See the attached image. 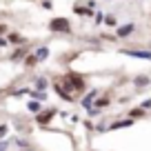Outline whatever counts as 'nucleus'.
I'll return each instance as SVG.
<instances>
[{
	"label": "nucleus",
	"mask_w": 151,
	"mask_h": 151,
	"mask_svg": "<svg viewBox=\"0 0 151 151\" xmlns=\"http://www.w3.org/2000/svg\"><path fill=\"white\" fill-rule=\"evenodd\" d=\"M62 85H65L67 91H76V93H80V91H85V76L78 73V71H67L65 76H62Z\"/></svg>",
	"instance_id": "1"
},
{
	"label": "nucleus",
	"mask_w": 151,
	"mask_h": 151,
	"mask_svg": "<svg viewBox=\"0 0 151 151\" xmlns=\"http://www.w3.org/2000/svg\"><path fill=\"white\" fill-rule=\"evenodd\" d=\"M49 31L51 33H71V20H67V18L49 20Z\"/></svg>",
	"instance_id": "2"
},
{
	"label": "nucleus",
	"mask_w": 151,
	"mask_h": 151,
	"mask_svg": "<svg viewBox=\"0 0 151 151\" xmlns=\"http://www.w3.org/2000/svg\"><path fill=\"white\" fill-rule=\"evenodd\" d=\"M56 113H58V111H56L53 107H49V109H42L40 113H36V124H38V127H47V124L51 122L53 118H56Z\"/></svg>",
	"instance_id": "3"
},
{
	"label": "nucleus",
	"mask_w": 151,
	"mask_h": 151,
	"mask_svg": "<svg viewBox=\"0 0 151 151\" xmlns=\"http://www.w3.org/2000/svg\"><path fill=\"white\" fill-rule=\"evenodd\" d=\"M122 56L140 58V60H151V51H142V49H122Z\"/></svg>",
	"instance_id": "4"
},
{
	"label": "nucleus",
	"mask_w": 151,
	"mask_h": 151,
	"mask_svg": "<svg viewBox=\"0 0 151 151\" xmlns=\"http://www.w3.org/2000/svg\"><path fill=\"white\" fill-rule=\"evenodd\" d=\"M53 89H56V93H58V96H60V98H62V100H67V102H73V96H71V93H69V91H67V89H65V87H62V85H60V82H53Z\"/></svg>",
	"instance_id": "5"
},
{
	"label": "nucleus",
	"mask_w": 151,
	"mask_h": 151,
	"mask_svg": "<svg viewBox=\"0 0 151 151\" xmlns=\"http://www.w3.org/2000/svg\"><path fill=\"white\" fill-rule=\"evenodd\" d=\"M96 98H98V89L89 91V93L82 98V107H85V109H91V107H93V102H96Z\"/></svg>",
	"instance_id": "6"
},
{
	"label": "nucleus",
	"mask_w": 151,
	"mask_h": 151,
	"mask_svg": "<svg viewBox=\"0 0 151 151\" xmlns=\"http://www.w3.org/2000/svg\"><path fill=\"white\" fill-rule=\"evenodd\" d=\"M133 31H136V24H133V22L122 24V27H118V38H127V36H131Z\"/></svg>",
	"instance_id": "7"
},
{
	"label": "nucleus",
	"mask_w": 151,
	"mask_h": 151,
	"mask_svg": "<svg viewBox=\"0 0 151 151\" xmlns=\"http://www.w3.org/2000/svg\"><path fill=\"white\" fill-rule=\"evenodd\" d=\"M24 56H27V47H24V45H20V49H16V51L11 53V60H14V62L24 60Z\"/></svg>",
	"instance_id": "8"
},
{
	"label": "nucleus",
	"mask_w": 151,
	"mask_h": 151,
	"mask_svg": "<svg viewBox=\"0 0 151 151\" xmlns=\"http://www.w3.org/2000/svg\"><path fill=\"white\" fill-rule=\"evenodd\" d=\"M131 124H133L131 118H127V120H116V122L109 124V129H124V127H131Z\"/></svg>",
	"instance_id": "9"
},
{
	"label": "nucleus",
	"mask_w": 151,
	"mask_h": 151,
	"mask_svg": "<svg viewBox=\"0 0 151 151\" xmlns=\"http://www.w3.org/2000/svg\"><path fill=\"white\" fill-rule=\"evenodd\" d=\"M7 42H11V45H24L27 40H24V36H20V33H9V36H7Z\"/></svg>",
	"instance_id": "10"
},
{
	"label": "nucleus",
	"mask_w": 151,
	"mask_h": 151,
	"mask_svg": "<svg viewBox=\"0 0 151 151\" xmlns=\"http://www.w3.org/2000/svg\"><path fill=\"white\" fill-rule=\"evenodd\" d=\"M33 53H36L38 62H42V60H47V58H49V47H38Z\"/></svg>",
	"instance_id": "11"
},
{
	"label": "nucleus",
	"mask_w": 151,
	"mask_h": 151,
	"mask_svg": "<svg viewBox=\"0 0 151 151\" xmlns=\"http://www.w3.org/2000/svg\"><path fill=\"white\" fill-rule=\"evenodd\" d=\"M47 85H49V82H47V78H45V76H38L36 80H33V87H36L38 91H45V89H47Z\"/></svg>",
	"instance_id": "12"
},
{
	"label": "nucleus",
	"mask_w": 151,
	"mask_h": 151,
	"mask_svg": "<svg viewBox=\"0 0 151 151\" xmlns=\"http://www.w3.org/2000/svg\"><path fill=\"white\" fill-rule=\"evenodd\" d=\"M27 109H29L31 113H40V111H42V107H40V100H29Z\"/></svg>",
	"instance_id": "13"
},
{
	"label": "nucleus",
	"mask_w": 151,
	"mask_h": 151,
	"mask_svg": "<svg viewBox=\"0 0 151 151\" xmlns=\"http://www.w3.org/2000/svg\"><path fill=\"white\" fill-rule=\"evenodd\" d=\"M27 96H31L33 100H40V102L47 98V93H45V91H38V89H29V93H27Z\"/></svg>",
	"instance_id": "14"
},
{
	"label": "nucleus",
	"mask_w": 151,
	"mask_h": 151,
	"mask_svg": "<svg viewBox=\"0 0 151 151\" xmlns=\"http://www.w3.org/2000/svg\"><path fill=\"white\" fill-rule=\"evenodd\" d=\"M36 65H38L36 53H27V56H24V67H36Z\"/></svg>",
	"instance_id": "15"
},
{
	"label": "nucleus",
	"mask_w": 151,
	"mask_h": 151,
	"mask_svg": "<svg viewBox=\"0 0 151 151\" xmlns=\"http://www.w3.org/2000/svg\"><path fill=\"white\" fill-rule=\"evenodd\" d=\"M73 11H76L78 16H91V9H89V7H82V5H76Z\"/></svg>",
	"instance_id": "16"
},
{
	"label": "nucleus",
	"mask_w": 151,
	"mask_h": 151,
	"mask_svg": "<svg viewBox=\"0 0 151 151\" xmlns=\"http://www.w3.org/2000/svg\"><path fill=\"white\" fill-rule=\"evenodd\" d=\"M107 104H109V96H104V98H96L93 107H96V109H104Z\"/></svg>",
	"instance_id": "17"
},
{
	"label": "nucleus",
	"mask_w": 151,
	"mask_h": 151,
	"mask_svg": "<svg viewBox=\"0 0 151 151\" xmlns=\"http://www.w3.org/2000/svg\"><path fill=\"white\" fill-rule=\"evenodd\" d=\"M140 116H145V109H140V107H138V109H131V111H129V118H140Z\"/></svg>",
	"instance_id": "18"
},
{
	"label": "nucleus",
	"mask_w": 151,
	"mask_h": 151,
	"mask_svg": "<svg viewBox=\"0 0 151 151\" xmlns=\"http://www.w3.org/2000/svg\"><path fill=\"white\" fill-rule=\"evenodd\" d=\"M133 82H136V87H145V85H149V78L147 76H138Z\"/></svg>",
	"instance_id": "19"
},
{
	"label": "nucleus",
	"mask_w": 151,
	"mask_h": 151,
	"mask_svg": "<svg viewBox=\"0 0 151 151\" xmlns=\"http://www.w3.org/2000/svg\"><path fill=\"white\" fill-rule=\"evenodd\" d=\"M104 24H107V27H116V24H118V18H116V16H107V18H104Z\"/></svg>",
	"instance_id": "20"
},
{
	"label": "nucleus",
	"mask_w": 151,
	"mask_h": 151,
	"mask_svg": "<svg viewBox=\"0 0 151 151\" xmlns=\"http://www.w3.org/2000/svg\"><path fill=\"white\" fill-rule=\"evenodd\" d=\"M11 145V140H0V151H7Z\"/></svg>",
	"instance_id": "21"
},
{
	"label": "nucleus",
	"mask_w": 151,
	"mask_h": 151,
	"mask_svg": "<svg viewBox=\"0 0 151 151\" xmlns=\"http://www.w3.org/2000/svg\"><path fill=\"white\" fill-rule=\"evenodd\" d=\"M7 131H9V127H7V124H0V138H5Z\"/></svg>",
	"instance_id": "22"
},
{
	"label": "nucleus",
	"mask_w": 151,
	"mask_h": 151,
	"mask_svg": "<svg viewBox=\"0 0 151 151\" xmlns=\"http://www.w3.org/2000/svg\"><path fill=\"white\" fill-rule=\"evenodd\" d=\"M42 7L45 9H51V0H42Z\"/></svg>",
	"instance_id": "23"
},
{
	"label": "nucleus",
	"mask_w": 151,
	"mask_h": 151,
	"mask_svg": "<svg viewBox=\"0 0 151 151\" xmlns=\"http://www.w3.org/2000/svg\"><path fill=\"white\" fill-rule=\"evenodd\" d=\"M149 107H151V100H147V102L140 104V109H149Z\"/></svg>",
	"instance_id": "24"
},
{
	"label": "nucleus",
	"mask_w": 151,
	"mask_h": 151,
	"mask_svg": "<svg viewBox=\"0 0 151 151\" xmlns=\"http://www.w3.org/2000/svg\"><path fill=\"white\" fill-rule=\"evenodd\" d=\"M5 31H7V24H0V36H2Z\"/></svg>",
	"instance_id": "25"
},
{
	"label": "nucleus",
	"mask_w": 151,
	"mask_h": 151,
	"mask_svg": "<svg viewBox=\"0 0 151 151\" xmlns=\"http://www.w3.org/2000/svg\"><path fill=\"white\" fill-rule=\"evenodd\" d=\"M22 151H33V149H31V147H24V149H22Z\"/></svg>",
	"instance_id": "26"
}]
</instances>
